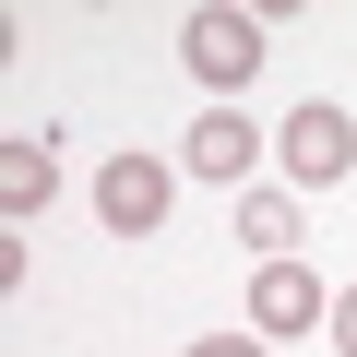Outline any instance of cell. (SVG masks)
Wrapping results in <instances>:
<instances>
[{"label": "cell", "mask_w": 357, "mask_h": 357, "mask_svg": "<svg viewBox=\"0 0 357 357\" xmlns=\"http://www.w3.org/2000/svg\"><path fill=\"white\" fill-rule=\"evenodd\" d=\"M274 155H286V178H298V191H333V178L357 167V119H345L333 96H310V107H286Z\"/></svg>", "instance_id": "cell-1"}, {"label": "cell", "mask_w": 357, "mask_h": 357, "mask_svg": "<svg viewBox=\"0 0 357 357\" xmlns=\"http://www.w3.org/2000/svg\"><path fill=\"white\" fill-rule=\"evenodd\" d=\"M167 191H178L167 155H107V167H96V215H107V238H155V227H167Z\"/></svg>", "instance_id": "cell-2"}, {"label": "cell", "mask_w": 357, "mask_h": 357, "mask_svg": "<svg viewBox=\"0 0 357 357\" xmlns=\"http://www.w3.org/2000/svg\"><path fill=\"white\" fill-rule=\"evenodd\" d=\"M178 60H191L215 96H238V84L262 72V13H227V0H215V13H191V24H178Z\"/></svg>", "instance_id": "cell-3"}, {"label": "cell", "mask_w": 357, "mask_h": 357, "mask_svg": "<svg viewBox=\"0 0 357 357\" xmlns=\"http://www.w3.org/2000/svg\"><path fill=\"white\" fill-rule=\"evenodd\" d=\"M262 155H274V131H250V107H203L191 131H178V167H191V178H227V191H238Z\"/></svg>", "instance_id": "cell-4"}, {"label": "cell", "mask_w": 357, "mask_h": 357, "mask_svg": "<svg viewBox=\"0 0 357 357\" xmlns=\"http://www.w3.org/2000/svg\"><path fill=\"white\" fill-rule=\"evenodd\" d=\"M310 321H333V286H321L310 262H262V274H250V333L274 345V333H310Z\"/></svg>", "instance_id": "cell-5"}, {"label": "cell", "mask_w": 357, "mask_h": 357, "mask_svg": "<svg viewBox=\"0 0 357 357\" xmlns=\"http://www.w3.org/2000/svg\"><path fill=\"white\" fill-rule=\"evenodd\" d=\"M60 203V131H13V143H0V215H48Z\"/></svg>", "instance_id": "cell-6"}, {"label": "cell", "mask_w": 357, "mask_h": 357, "mask_svg": "<svg viewBox=\"0 0 357 357\" xmlns=\"http://www.w3.org/2000/svg\"><path fill=\"white\" fill-rule=\"evenodd\" d=\"M238 238H250L262 262H298V203H286V191H238Z\"/></svg>", "instance_id": "cell-7"}, {"label": "cell", "mask_w": 357, "mask_h": 357, "mask_svg": "<svg viewBox=\"0 0 357 357\" xmlns=\"http://www.w3.org/2000/svg\"><path fill=\"white\" fill-rule=\"evenodd\" d=\"M178 357H274V345H262V333H191Z\"/></svg>", "instance_id": "cell-8"}, {"label": "cell", "mask_w": 357, "mask_h": 357, "mask_svg": "<svg viewBox=\"0 0 357 357\" xmlns=\"http://www.w3.org/2000/svg\"><path fill=\"white\" fill-rule=\"evenodd\" d=\"M333 357H357V286H333Z\"/></svg>", "instance_id": "cell-9"}]
</instances>
